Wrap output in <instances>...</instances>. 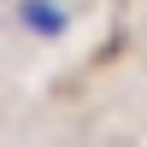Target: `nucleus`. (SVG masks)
<instances>
[{
	"label": "nucleus",
	"instance_id": "obj_1",
	"mask_svg": "<svg viewBox=\"0 0 147 147\" xmlns=\"http://www.w3.org/2000/svg\"><path fill=\"white\" fill-rule=\"evenodd\" d=\"M24 24L41 35H59L65 30V6H53V0H24Z\"/></svg>",
	"mask_w": 147,
	"mask_h": 147
}]
</instances>
